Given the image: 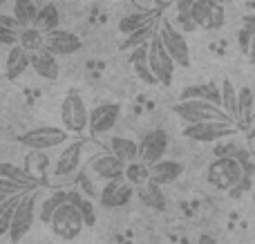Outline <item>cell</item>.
Wrapping results in <instances>:
<instances>
[{
    "label": "cell",
    "instance_id": "cell-22",
    "mask_svg": "<svg viewBox=\"0 0 255 244\" xmlns=\"http://www.w3.org/2000/svg\"><path fill=\"white\" fill-rule=\"evenodd\" d=\"M25 168L43 182L52 168V159H49L47 150H29V155L25 157Z\"/></svg>",
    "mask_w": 255,
    "mask_h": 244
},
{
    "label": "cell",
    "instance_id": "cell-18",
    "mask_svg": "<svg viewBox=\"0 0 255 244\" xmlns=\"http://www.w3.org/2000/svg\"><path fill=\"white\" fill-rule=\"evenodd\" d=\"M31 67V52H27L22 45L9 47L7 58H4V76L9 81H16Z\"/></svg>",
    "mask_w": 255,
    "mask_h": 244
},
{
    "label": "cell",
    "instance_id": "cell-39",
    "mask_svg": "<svg viewBox=\"0 0 255 244\" xmlns=\"http://www.w3.org/2000/svg\"><path fill=\"white\" fill-rule=\"evenodd\" d=\"M18 36H20V29L0 27V43H2L4 47H13V45H18Z\"/></svg>",
    "mask_w": 255,
    "mask_h": 244
},
{
    "label": "cell",
    "instance_id": "cell-17",
    "mask_svg": "<svg viewBox=\"0 0 255 244\" xmlns=\"http://www.w3.org/2000/svg\"><path fill=\"white\" fill-rule=\"evenodd\" d=\"M31 70L36 72V76L45 81H56L61 74V65H58V58L52 49L43 47L38 52H31Z\"/></svg>",
    "mask_w": 255,
    "mask_h": 244
},
{
    "label": "cell",
    "instance_id": "cell-46",
    "mask_svg": "<svg viewBox=\"0 0 255 244\" xmlns=\"http://www.w3.org/2000/svg\"><path fill=\"white\" fill-rule=\"evenodd\" d=\"M222 2H224V0H222Z\"/></svg>",
    "mask_w": 255,
    "mask_h": 244
},
{
    "label": "cell",
    "instance_id": "cell-44",
    "mask_svg": "<svg viewBox=\"0 0 255 244\" xmlns=\"http://www.w3.org/2000/svg\"><path fill=\"white\" fill-rule=\"evenodd\" d=\"M247 7H249V11H255V0H249Z\"/></svg>",
    "mask_w": 255,
    "mask_h": 244
},
{
    "label": "cell",
    "instance_id": "cell-12",
    "mask_svg": "<svg viewBox=\"0 0 255 244\" xmlns=\"http://www.w3.org/2000/svg\"><path fill=\"white\" fill-rule=\"evenodd\" d=\"M132 197H134V186L126 177L106 182V186L99 193V202L106 209H124L126 204L132 202Z\"/></svg>",
    "mask_w": 255,
    "mask_h": 244
},
{
    "label": "cell",
    "instance_id": "cell-15",
    "mask_svg": "<svg viewBox=\"0 0 255 244\" xmlns=\"http://www.w3.org/2000/svg\"><path fill=\"white\" fill-rule=\"evenodd\" d=\"M85 148H88V141H85V139H76V141L67 143L56 159L54 175H56V177H70L72 173H76V168H79L81 161H83Z\"/></svg>",
    "mask_w": 255,
    "mask_h": 244
},
{
    "label": "cell",
    "instance_id": "cell-24",
    "mask_svg": "<svg viewBox=\"0 0 255 244\" xmlns=\"http://www.w3.org/2000/svg\"><path fill=\"white\" fill-rule=\"evenodd\" d=\"M38 11H40V4L36 0H13L11 4V13L22 27L27 25H34L36 18H38Z\"/></svg>",
    "mask_w": 255,
    "mask_h": 244
},
{
    "label": "cell",
    "instance_id": "cell-19",
    "mask_svg": "<svg viewBox=\"0 0 255 244\" xmlns=\"http://www.w3.org/2000/svg\"><path fill=\"white\" fill-rule=\"evenodd\" d=\"M150 170H152V179H150V182L159 184V186H168V184H175L177 179L181 177L184 164L175 161V159H161L150 166Z\"/></svg>",
    "mask_w": 255,
    "mask_h": 244
},
{
    "label": "cell",
    "instance_id": "cell-6",
    "mask_svg": "<svg viewBox=\"0 0 255 244\" xmlns=\"http://www.w3.org/2000/svg\"><path fill=\"white\" fill-rule=\"evenodd\" d=\"M240 125L235 121L229 119H220V121H204V123H186L181 134L190 141H202V143H213L226 139L231 134L238 132Z\"/></svg>",
    "mask_w": 255,
    "mask_h": 244
},
{
    "label": "cell",
    "instance_id": "cell-37",
    "mask_svg": "<svg viewBox=\"0 0 255 244\" xmlns=\"http://www.w3.org/2000/svg\"><path fill=\"white\" fill-rule=\"evenodd\" d=\"M141 200H143L145 204H150L152 209H157V211L166 209V200H163V195H161V186L154 184V182H150L148 186H145V191L141 193Z\"/></svg>",
    "mask_w": 255,
    "mask_h": 244
},
{
    "label": "cell",
    "instance_id": "cell-38",
    "mask_svg": "<svg viewBox=\"0 0 255 244\" xmlns=\"http://www.w3.org/2000/svg\"><path fill=\"white\" fill-rule=\"evenodd\" d=\"M29 191H36V188L27 186V184H20V182H13V179H7V177H0V200H7V197H11V195L29 193Z\"/></svg>",
    "mask_w": 255,
    "mask_h": 244
},
{
    "label": "cell",
    "instance_id": "cell-34",
    "mask_svg": "<svg viewBox=\"0 0 255 244\" xmlns=\"http://www.w3.org/2000/svg\"><path fill=\"white\" fill-rule=\"evenodd\" d=\"M154 31H157V27H154V22H148V25H145V27H141V29L132 31V34H126L124 43H121L119 47H121V49H134V47H139V45L150 43V38H152V36H154Z\"/></svg>",
    "mask_w": 255,
    "mask_h": 244
},
{
    "label": "cell",
    "instance_id": "cell-5",
    "mask_svg": "<svg viewBox=\"0 0 255 244\" xmlns=\"http://www.w3.org/2000/svg\"><path fill=\"white\" fill-rule=\"evenodd\" d=\"M61 121L63 128L72 134H85V130L90 128V110L85 106L83 97L79 92H67L65 99L61 103Z\"/></svg>",
    "mask_w": 255,
    "mask_h": 244
},
{
    "label": "cell",
    "instance_id": "cell-26",
    "mask_svg": "<svg viewBox=\"0 0 255 244\" xmlns=\"http://www.w3.org/2000/svg\"><path fill=\"white\" fill-rule=\"evenodd\" d=\"M45 43H47V34L43 29H38L36 25H27L20 29L18 45H22L27 52H38V49L45 47Z\"/></svg>",
    "mask_w": 255,
    "mask_h": 244
},
{
    "label": "cell",
    "instance_id": "cell-8",
    "mask_svg": "<svg viewBox=\"0 0 255 244\" xmlns=\"http://www.w3.org/2000/svg\"><path fill=\"white\" fill-rule=\"evenodd\" d=\"M193 20L204 31L222 29L226 20L224 2L222 0H193Z\"/></svg>",
    "mask_w": 255,
    "mask_h": 244
},
{
    "label": "cell",
    "instance_id": "cell-35",
    "mask_svg": "<svg viewBox=\"0 0 255 244\" xmlns=\"http://www.w3.org/2000/svg\"><path fill=\"white\" fill-rule=\"evenodd\" d=\"M67 200L74 202V204L79 206V211L83 213V220H85V224H88V227H94V224H97V209H94L92 202L85 200L79 191H70V193H67Z\"/></svg>",
    "mask_w": 255,
    "mask_h": 244
},
{
    "label": "cell",
    "instance_id": "cell-23",
    "mask_svg": "<svg viewBox=\"0 0 255 244\" xmlns=\"http://www.w3.org/2000/svg\"><path fill=\"white\" fill-rule=\"evenodd\" d=\"M179 99H206L213 101L217 106H222V85L217 88L215 83H199V85H190L181 92Z\"/></svg>",
    "mask_w": 255,
    "mask_h": 244
},
{
    "label": "cell",
    "instance_id": "cell-9",
    "mask_svg": "<svg viewBox=\"0 0 255 244\" xmlns=\"http://www.w3.org/2000/svg\"><path fill=\"white\" fill-rule=\"evenodd\" d=\"M159 36H161V43L166 45V49L170 52V56L175 58L177 65L188 67L190 65V47L186 43V36L175 22L170 20H161L159 25Z\"/></svg>",
    "mask_w": 255,
    "mask_h": 244
},
{
    "label": "cell",
    "instance_id": "cell-1",
    "mask_svg": "<svg viewBox=\"0 0 255 244\" xmlns=\"http://www.w3.org/2000/svg\"><path fill=\"white\" fill-rule=\"evenodd\" d=\"M249 159V155L244 150L233 152V155H217V159L211 161L208 166V173H206V179L215 191H222V193H231L233 188H238L244 179V161Z\"/></svg>",
    "mask_w": 255,
    "mask_h": 244
},
{
    "label": "cell",
    "instance_id": "cell-10",
    "mask_svg": "<svg viewBox=\"0 0 255 244\" xmlns=\"http://www.w3.org/2000/svg\"><path fill=\"white\" fill-rule=\"evenodd\" d=\"M38 191V188H36ZM36 191H29L25 197L20 200L18 204L16 213H13V220H11V227H9V240L13 244L20 242L22 238L29 233V229L34 227V220H36Z\"/></svg>",
    "mask_w": 255,
    "mask_h": 244
},
{
    "label": "cell",
    "instance_id": "cell-31",
    "mask_svg": "<svg viewBox=\"0 0 255 244\" xmlns=\"http://www.w3.org/2000/svg\"><path fill=\"white\" fill-rule=\"evenodd\" d=\"M253 108H255V94L249 85H244V88H240V128H249L253 123L255 119Z\"/></svg>",
    "mask_w": 255,
    "mask_h": 244
},
{
    "label": "cell",
    "instance_id": "cell-40",
    "mask_svg": "<svg viewBox=\"0 0 255 244\" xmlns=\"http://www.w3.org/2000/svg\"><path fill=\"white\" fill-rule=\"evenodd\" d=\"M240 49H242V54H247L249 56V49H251V40H253V34L251 31H247L244 27H240Z\"/></svg>",
    "mask_w": 255,
    "mask_h": 244
},
{
    "label": "cell",
    "instance_id": "cell-20",
    "mask_svg": "<svg viewBox=\"0 0 255 244\" xmlns=\"http://www.w3.org/2000/svg\"><path fill=\"white\" fill-rule=\"evenodd\" d=\"M148 45H150V43L139 45V47L132 49V54H130V65H132V70H134V74L139 76V79L143 81L145 85H157L159 81H157V76H154L152 67H150V61H148Z\"/></svg>",
    "mask_w": 255,
    "mask_h": 244
},
{
    "label": "cell",
    "instance_id": "cell-3",
    "mask_svg": "<svg viewBox=\"0 0 255 244\" xmlns=\"http://www.w3.org/2000/svg\"><path fill=\"white\" fill-rule=\"evenodd\" d=\"M47 227L52 229V233L56 238H61V240H65V242H72L81 236V231H83L88 224H85L83 213L79 211V206L67 200L65 204L58 206V211L52 215Z\"/></svg>",
    "mask_w": 255,
    "mask_h": 244
},
{
    "label": "cell",
    "instance_id": "cell-33",
    "mask_svg": "<svg viewBox=\"0 0 255 244\" xmlns=\"http://www.w3.org/2000/svg\"><path fill=\"white\" fill-rule=\"evenodd\" d=\"M175 20L181 31H195L199 29L193 20V0H177L175 4Z\"/></svg>",
    "mask_w": 255,
    "mask_h": 244
},
{
    "label": "cell",
    "instance_id": "cell-42",
    "mask_svg": "<svg viewBox=\"0 0 255 244\" xmlns=\"http://www.w3.org/2000/svg\"><path fill=\"white\" fill-rule=\"evenodd\" d=\"M197 244H220V242H217L211 233H202V236H199V240H197Z\"/></svg>",
    "mask_w": 255,
    "mask_h": 244
},
{
    "label": "cell",
    "instance_id": "cell-43",
    "mask_svg": "<svg viewBox=\"0 0 255 244\" xmlns=\"http://www.w3.org/2000/svg\"><path fill=\"white\" fill-rule=\"evenodd\" d=\"M247 58L255 65V36H253V40H251V49H249V56Z\"/></svg>",
    "mask_w": 255,
    "mask_h": 244
},
{
    "label": "cell",
    "instance_id": "cell-14",
    "mask_svg": "<svg viewBox=\"0 0 255 244\" xmlns=\"http://www.w3.org/2000/svg\"><path fill=\"white\" fill-rule=\"evenodd\" d=\"M168 150V134L163 130H150L139 139V159L148 166L163 159Z\"/></svg>",
    "mask_w": 255,
    "mask_h": 244
},
{
    "label": "cell",
    "instance_id": "cell-2",
    "mask_svg": "<svg viewBox=\"0 0 255 244\" xmlns=\"http://www.w3.org/2000/svg\"><path fill=\"white\" fill-rule=\"evenodd\" d=\"M172 112L179 117L186 123H204V121H220V119H229L233 121L226 110L222 106L206 99H179V101L172 106Z\"/></svg>",
    "mask_w": 255,
    "mask_h": 244
},
{
    "label": "cell",
    "instance_id": "cell-25",
    "mask_svg": "<svg viewBox=\"0 0 255 244\" xmlns=\"http://www.w3.org/2000/svg\"><path fill=\"white\" fill-rule=\"evenodd\" d=\"M110 150L115 152L119 159H124L126 164L139 159V141H134V139H130V137H112Z\"/></svg>",
    "mask_w": 255,
    "mask_h": 244
},
{
    "label": "cell",
    "instance_id": "cell-30",
    "mask_svg": "<svg viewBox=\"0 0 255 244\" xmlns=\"http://www.w3.org/2000/svg\"><path fill=\"white\" fill-rule=\"evenodd\" d=\"M0 177L13 179V182L27 184V186H34V188L40 186V179L38 177H34V175H31L27 168H18V166L9 164V161H2V164H0Z\"/></svg>",
    "mask_w": 255,
    "mask_h": 244
},
{
    "label": "cell",
    "instance_id": "cell-21",
    "mask_svg": "<svg viewBox=\"0 0 255 244\" xmlns=\"http://www.w3.org/2000/svg\"><path fill=\"white\" fill-rule=\"evenodd\" d=\"M222 108L240 125V88H235L231 79L222 81Z\"/></svg>",
    "mask_w": 255,
    "mask_h": 244
},
{
    "label": "cell",
    "instance_id": "cell-41",
    "mask_svg": "<svg viewBox=\"0 0 255 244\" xmlns=\"http://www.w3.org/2000/svg\"><path fill=\"white\" fill-rule=\"evenodd\" d=\"M242 27L247 31H251V34L255 36V11H249L242 16Z\"/></svg>",
    "mask_w": 255,
    "mask_h": 244
},
{
    "label": "cell",
    "instance_id": "cell-36",
    "mask_svg": "<svg viewBox=\"0 0 255 244\" xmlns=\"http://www.w3.org/2000/svg\"><path fill=\"white\" fill-rule=\"evenodd\" d=\"M148 22H152V16H150V13H130V16H124L119 20V31L121 34H132V31L145 27Z\"/></svg>",
    "mask_w": 255,
    "mask_h": 244
},
{
    "label": "cell",
    "instance_id": "cell-29",
    "mask_svg": "<svg viewBox=\"0 0 255 244\" xmlns=\"http://www.w3.org/2000/svg\"><path fill=\"white\" fill-rule=\"evenodd\" d=\"M67 193H70V191H54V193H49L43 202H40V206H38L40 222L49 224V220H52V215L58 211V206L67 202Z\"/></svg>",
    "mask_w": 255,
    "mask_h": 244
},
{
    "label": "cell",
    "instance_id": "cell-13",
    "mask_svg": "<svg viewBox=\"0 0 255 244\" xmlns=\"http://www.w3.org/2000/svg\"><path fill=\"white\" fill-rule=\"evenodd\" d=\"M121 117V103L106 101L99 103L97 108L90 110V132L94 134H106L117 125Z\"/></svg>",
    "mask_w": 255,
    "mask_h": 244
},
{
    "label": "cell",
    "instance_id": "cell-7",
    "mask_svg": "<svg viewBox=\"0 0 255 244\" xmlns=\"http://www.w3.org/2000/svg\"><path fill=\"white\" fill-rule=\"evenodd\" d=\"M148 61L150 67H152L154 76L161 85H170L172 76H175V58L170 56V52L166 49V45L161 43V36H159V29L154 31V36L150 38L148 45Z\"/></svg>",
    "mask_w": 255,
    "mask_h": 244
},
{
    "label": "cell",
    "instance_id": "cell-11",
    "mask_svg": "<svg viewBox=\"0 0 255 244\" xmlns=\"http://www.w3.org/2000/svg\"><path fill=\"white\" fill-rule=\"evenodd\" d=\"M90 173L101 182H112V179L126 177V161L119 159L115 152H99L88 161Z\"/></svg>",
    "mask_w": 255,
    "mask_h": 244
},
{
    "label": "cell",
    "instance_id": "cell-4",
    "mask_svg": "<svg viewBox=\"0 0 255 244\" xmlns=\"http://www.w3.org/2000/svg\"><path fill=\"white\" fill-rule=\"evenodd\" d=\"M72 141V132L56 125H38L18 137V143L29 150H56L61 146H67Z\"/></svg>",
    "mask_w": 255,
    "mask_h": 244
},
{
    "label": "cell",
    "instance_id": "cell-45",
    "mask_svg": "<svg viewBox=\"0 0 255 244\" xmlns=\"http://www.w3.org/2000/svg\"><path fill=\"white\" fill-rule=\"evenodd\" d=\"M253 206H255V195H253Z\"/></svg>",
    "mask_w": 255,
    "mask_h": 244
},
{
    "label": "cell",
    "instance_id": "cell-16",
    "mask_svg": "<svg viewBox=\"0 0 255 244\" xmlns=\"http://www.w3.org/2000/svg\"><path fill=\"white\" fill-rule=\"evenodd\" d=\"M45 47L52 49L56 56H70V54H76L81 47H83V40H81L76 34H72V31L58 27V29H54L47 34Z\"/></svg>",
    "mask_w": 255,
    "mask_h": 244
},
{
    "label": "cell",
    "instance_id": "cell-27",
    "mask_svg": "<svg viewBox=\"0 0 255 244\" xmlns=\"http://www.w3.org/2000/svg\"><path fill=\"white\" fill-rule=\"evenodd\" d=\"M34 25L38 27V29H43L45 34H49V31L58 29V25H61V11H58L56 2H45V4H40L38 18H36Z\"/></svg>",
    "mask_w": 255,
    "mask_h": 244
},
{
    "label": "cell",
    "instance_id": "cell-28",
    "mask_svg": "<svg viewBox=\"0 0 255 244\" xmlns=\"http://www.w3.org/2000/svg\"><path fill=\"white\" fill-rule=\"evenodd\" d=\"M126 179L132 186H148L150 179H152V170L145 161L134 159L130 164H126Z\"/></svg>",
    "mask_w": 255,
    "mask_h": 244
},
{
    "label": "cell",
    "instance_id": "cell-32",
    "mask_svg": "<svg viewBox=\"0 0 255 244\" xmlns=\"http://www.w3.org/2000/svg\"><path fill=\"white\" fill-rule=\"evenodd\" d=\"M27 193H18V195H11V197H7V200H0V233H2V236H7L9 233L13 213H16L18 204H20V200Z\"/></svg>",
    "mask_w": 255,
    "mask_h": 244
}]
</instances>
